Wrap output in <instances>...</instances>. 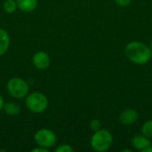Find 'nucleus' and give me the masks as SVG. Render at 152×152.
<instances>
[{
  "instance_id": "1",
  "label": "nucleus",
  "mask_w": 152,
  "mask_h": 152,
  "mask_svg": "<svg viewBox=\"0 0 152 152\" xmlns=\"http://www.w3.org/2000/svg\"><path fill=\"white\" fill-rule=\"evenodd\" d=\"M125 54L130 61L137 65H144L152 58L150 46L140 41L129 42L125 47Z\"/></svg>"
},
{
  "instance_id": "2",
  "label": "nucleus",
  "mask_w": 152,
  "mask_h": 152,
  "mask_svg": "<svg viewBox=\"0 0 152 152\" xmlns=\"http://www.w3.org/2000/svg\"><path fill=\"white\" fill-rule=\"evenodd\" d=\"M91 147L97 152H104L110 150L113 144L112 134L106 129H100L94 132L91 138Z\"/></svg>"
},
{
  "instance_id": "3",
  "label": "nucleus",
  "mask_w": 152,
  "mask_h": 152,
  "mask_svg": "<svg viewBox=\"0 0 152 152\" xmlns=\"http://www.w3.org/2000/svg\"><path fill=\"white\" fill-rule=\"evenodd\" d=\"M26 107L33 113H42L48 107L47 97L40 92H34L26 96Z\"/></svg>"
},
{
  "instance_id": "4",
  "label": "nucleus",
  "mask_w": 152,
  "mask_h": 152,
  "mask_svg": "<svg viewBox=\"0 0 152 152\" xmlns=\"http://www.w3.org/2000/svg\"><path fill=\"white\" fill-rule=\"evenodd\" d=\"M7 91L13 98L22 99L28 94L29 86L24 79L12 77L7 82Z\"/></svg>"
},
{
  "instance_id": "5",
  "label": "nucleus",
  "mask_w": 152,
  "mask_h": 152,
  "mask_svg": "<svg viewBox=\"0 0 152 152\" xmlns=\"http://www.w3.org/2000/svg\"><path fill=\"white\" fill-rule=\"evenodd\" d=\"M34 140L38 146L49 149L56 144L57 136L52 130L47 128H42L37 131L34 135Z\"/></svg>"
},
{
  "instance_id": "6",
  "label": "nucleus",
  "mask_w": 152,
  "mask_h": 152,
  "mask_svg": "<svg viewBox=\"0 0 152 152\" xmlns=\"http://www.w3.org/2000/svg\"><path fill=\"white\" fill-rule=\"evenodd\" d=\"M32 62L34 66L41 70L46 69L51 63L50 56L44 51H39L36 53L32 58Z\"/></svg>"
},
{
  "instance_id": "7",
  "label": "nucleus",
  "mask_w": 152,
  "mask_h": 152,
  "mask_svg": "<svg viewBox=\"0 0 152 152\" xmlns=\"http://www.w3.org/2000/svg\"><path fill=\"white\" fill-rule=\"evenodd\" d=\"M139 119V113L134 109H126L123 110L119 116V120L124 126H132Z\"/></svg>"
},
{
  "instance_id": "8",
  "label": "nucleus",
  "mask_w": 152,
  "mask_h": 152,
  "mask_svg": "<svg viewBox=\"0 0 152 152\" xmlns=\"http://www.w3.org/2000/svg\"><path fill=\"white\" fill-rule=\"evenodd\" d=\"M132 145L137 151H143L146 148L151 145V142L149 138L143 134H137L132 139Z\"/></svg>"
},
{
  "instance_id": "9",
  "label": "nucleus",
  "mask_w": 152,
  "mask_h": 152,
  "mask_svg": "<svg viewBox=\"0 0 152 152\" xmlns=\"http://www.w3.org/2000/svg\"><path fill=\"white\" fill-rule=\"evenodd\" d=\"M16 2L18 8L25 12H33L37 6V0H16Z\"/></svg>"
},
{
  "instance_id": "10",
  "label": "nucleus",
  "mask_w": 152,
  "mask_h": 152,
  "mask_svg": "<svg viewBox=\"0 0 152 152\" xmlns=\"http://www.w3.org/2000/svg\"><path fill=\"white\" fill-rule=\"evenodd\" d=\"M10 45V37L4 28H0V56L4 55Z\"/></svg>"
},
{
  "instance_id": "11",
  "label": "nucleus",
  "mask_w": 152,
  "mask_h": 152,
  "mask_svg": "<svg viewBox=\"0 0 152 152\" xmlns=\"http://www.w3.org/2000/svg\"><path fill=\"white\" fill-rule=\"evenodd\" d=\"M3 110L5 114L9 116H17L20 112V107L19 104L13 102H9L5 104H4Z\"/></svg>"
},
{
  "instance_id": "12",
  "label": "nucleus",
  "mask_w": 152,
  "mask_h": 152,
  "mask_svg": "<svg viewBox=\"0 0 152 152\" xmlns=\"http://www.w3.org/2000/svg\"><path fill=\"white\" fill-rule=\"evenodd\" d=\"M3 6H4V10L7 13H13L18 8L16 0H5L4 2Z\"/></svg>"
},
{
  "instance_id": "13",
  "label": "nucleus",
  "mask_w": 152,
  "mask_h": 152,
  "mask_svg": "<svg viewBox=\"0 0 152 152\" xmlns=\"http://www.w3.org/2000/svg\"><path fill=\"white\" fill-rule=\"evenodd\" d=\"M142 134L147 138L152 139V119L146 121L142 127Z\"/></svg>"
},
{
  "instance_id": "14",
  "label": "nucleus",
  "mask_w": 152,
  "mask_h": 152,
  "mask_svg": "<svg viewBox=\"0 0 152 152\" xmlns=\"http://www.w3.org/2000/svg\"><path fill=\"white\" fill-rule=\"evenodd\" d=\"M90 127H91V129L93 131L96 132V131H98V130H100L102 128V124H101V122H100L99 119L94 118V119H93L90 122Z\"/></svg>"
},
{
  "instance_id": "15",
  "label": "nucleus",
  "mask_w": 152,
  "mask_h": 152,
  "mask_svg": "<svg viewBox=\"0 0 152 152\" xmlns=\"http://www.w3.org/2000/svg\"><path fill=\"white\" fill-rule=\"evenodd\" d=\"M73 151H74L73 148L69 144H62V145H60L55 150L56 152H72Z\"/></svg>"
},
{
  "instance_id": "16",
  "label": "nucleus",
  "mask_w": 152,
  "mask_h": 152,
  "mask_svg": "<svg viewBox=\"0 0 152 152\" xmlns=\"http://www.w3.org/2000/svg\"><path fill=\"white\" fill-rule=\"evenodd\" d=\"M114 1H115V3L118 5L122 6V7L128 6L131 4V2H132V0H114Z\"/></svg>"
},
{
  "instance_id": "17",
  "label": "nucleus",
  "mask_w": 152,
  "mask_h": 152,
  "mask_svg": "<svg viewBox=\"0 0 152 152\" xmlns=\"http://www.w3.org/2000/svg\"><path fill=\"white\" fill-rule=\"evenodd\" d=\"M31 152H48V149L45 148V147H41V146H38L35 149H33Z\"/></svg>"
},
{
  "instance_id": "18",
  "label": "nucleus",
  "mask_w": 152,
  "mask_h": 152,
  "mask_svg": "<svg viewBox=\"0 0 152 152\" xmlns=\"http://www.w3.org/2000/svg\"><path fill=\"white\" fill-rule=\"evenodd\" d=\"M4 99L3 97L0 95V110H3V107H4Z\"/></svg>"
},
{
  "instance_id": "19",
  "label": "nucleus",
  "mask_w": 152,
  "mask_h": 152,
  "mask_svg": "<svg viewBox=\"0 0 152 152\" xmlns=\"http://www.w3.org/2000/svg\"><path fill=\"white\" fill-rule=\"evenodd\" d=\"M143 152H152V144L151 146H149L148 148H146V149L143 151Z\"/></svg>"
},
{
  "instance_id": "20",
  "label": "nucleus",
  "mask_w": 152,
  "mask_h": 152,
  "mask_svg": "<svg viewBox=\"0 0 152 152\" xmlns=\"http://www.w3.org/2000/svg\"><path fill=\"white\" fill-rule=\"evenodd\" d=\"M149 46H150L151 50V51H152V40H151V43H150V45H149Z\"/></svg>"
},
{
  "instance_id": "21",
  "label": "nucleus",
  "mask_w": 152,
  "mask_h": 152,
  "mask_svg": "<svg viewBox=\"0 0 152 152\" xmlns=\"http://www.w3.org/2000/svg\"><path fill=\"white\" fill-rule=\"evenodd\" d=\"M0 151H5V150H0Z\"/></svg>"
}]
</instances>
